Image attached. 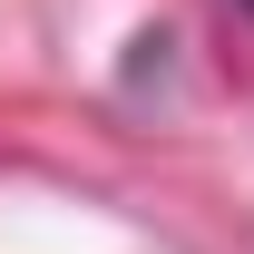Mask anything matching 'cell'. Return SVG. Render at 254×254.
Instances as JSON below:
<instances>
[{"label":"cell","instance_id":"1","mask_svg":"<svg viewBox=\"0 0 254 254\" xmlns=\"http://www.w3.org/2000/svg\"><path fill=\"white\" fill-rule=\"evenodd\" d=\"M245 10H254V0H245Z\"/></svg>","mask_w":254,"mask_h":254}]
</instances>
